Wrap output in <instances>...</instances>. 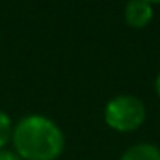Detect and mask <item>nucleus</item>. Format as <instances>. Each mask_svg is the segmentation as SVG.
I'll use <instances>...</instances> for the list:
<instances>
[{"mask_svg":"<svg viewBox=\"0 0 160 160\" xmlns=\"http://www.w3.org/2000/svg\"><path fill=\"white\" fill-rule=\"evenodd\" d=\"M17 157L24 160H56L63 151L60 127L43 116H26L11 134Z\"/></svg>","mask_w":160,"mask_h":160,"instance_id":"f257e3e1","label":"nucleus"},{"mask_svg":"<svg viewBox=\"0 0 160 160\" xmlns=\"http://www.w3.org/2000/svg\"><path fill=\"white\" fill-rule=\"evenodd\" d=\"M104 121L118 132H132L145 121V106L138 97L118 95L104 108Z\"/></svg>","mask_w":160,"mask_h":160,"instance_id":"f03ea898","label":"nucleus"},{"mask_svg":"<svg viewBox=\"0 0 160 160\" xmlns=\"http://www.w3.org/2000/svg\"><path fill=\"white\" fill-rule=\"evenodd\" d=\"M153 19V8L145 0H128L125 6V21L132 28H143Z\"/></svg>","mask_w":160,"mask_h":160,"instance_id":"7ed1b4c3","label":"nucleus"},{"mask_svg":"<svg viewBox=\"0 0 160 160\" xmlns=\"http://www.w3.org/2000/svg\"><path fill=\"white\" fill-rule=\"evenodd\" d=\"M119 160H160V149L151 143H138L128 147Z\"/></svg>","mask_w":160,"mask_h":160,"instance_id":"20e7f679","label":"nucleus"},{"mask_svg":"<svg viewBox=\"0 0 160 160\" xmlns=\"http://www.w3.org/2000/svg\"><path fill=\"white\" fill-rule=\"evenodd\" d=\"M11 134H13V128H11V119L6 112L0 110V149L11 140Z\"/></svg>","mask_w":160,"mask_h":160,"instance_id":"39448f33","label":"nucleus"},{"mask_svg":"<svg viewBox=\"0 0 160 160\" xmlns=\"http://www.w3.org/2000/svg\"><path fill=\"white\" fill-rule=\"evenodd\" d=\"M0 160H21L15 153H11V151H4V149H0Z\"/></svg>","mask_w":160,"mask_h":160,"instance_id":"423d86ee","label":"nucleus"},{"mask_svg":"<svg viewBox=\"0 0 160 160\" xmlns=\"http://www.w3.org/2000/svg\"><path fill=\"white\" fill-rule=\"evenodd\" d=\"M155 88H157V93H158V97H160V75L157 77V82H155Z\"/></svg>","mask_w":160,"mask_h":160,"instance_id":"0eeeda50","label":"nucleus"},{"mask_svg":"<svg viewBox=\"0 0 160 160\" xmlns=\"http://www.w3.org/2000/svg\"><path fill=\"white\" fill-rule=\"evenodd\" d=\"M145 2H149V4H160V0H145Z\"/></svg>","mask_w":160,"mask_h":160,"instance_id":"6e6552de","label":"nucleus"}]
</instances>
